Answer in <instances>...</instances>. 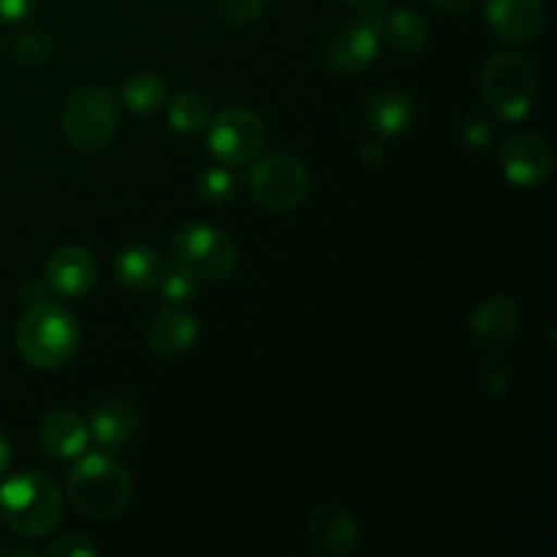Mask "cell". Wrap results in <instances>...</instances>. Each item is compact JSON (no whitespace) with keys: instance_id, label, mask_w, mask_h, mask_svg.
I'll use <instances>...</instances> for the list:
<instances>
[{"instance_id":"cell-1","label":"cell","mask_w":557,"mask_h":557,"mask_svg":"<svg viewBox=\"0 0 557 557\" xmlns=\"http://www.w3.org/2000/svg\"><path fill=\"white\" fill-rule=\"evenodd\" d=\"M128 471L112 457L103 455H79V462L65 476V495L79 515L90 520H114L123 515L131 504Z\"/></svg>"},{"instance_id":"cell-2","label":"cell","mask_w":557,"mask_h":557,"mask_svg":"<svg viewBox=\"0 0 557 557\" xmlns=\"http://www.w3.org/2000/svg\"><path fill=\"white\" fill-rule=\"evenodd\" d=\"M79 346V326L74 315L58 302L30 305L16 324V348L22 359L38 370H54L69 362Z\"/></svg>"},{"instance_id":"cell-3","label":"cell","mask_w":557,"mask_h":557,"mask_svg":"<svg viewBox=\"0 0 557 557\" xmlns=\"http://www.w3.org/2000/svg\"><path fill=\"white\" fill-rule=\"evenodd\" d=\"M0 517L20 536H47L63 522V495L52 479L22 471L0 487Z\"/></svg>"},{"instance_id":"cell-4","label":"cell","mask_w":557,"mask_h":557,"mask_svg":"<svg viewBox=\"0 0 557 557\" xmlns=\"http://www.w3.org/2000/svg\"><path fill=\"white\" fill-rule=\"evenodd\" d=\"M120 101L112 90L98 85L79 87L63 103L60 128L65 141L79 152H101L114 139Z\"/></svg>"},{"instance_id":"cell-5","label":"cell","mask_w":557,"mask_h":557,"mask_svg":"<svg viewBox=\"0 0 557 557\" xmlns=\"http://www.w3.org/2000/svg\"><path fill=\"white\" fill-rule=\"evenodd\" d=\"M482 96L500 120H525L539 96L536 65L520 52H500L484 63Z\"/></svg>"},{"instance_id":"cell-6","label":"cell","mask_w":557,"mask_h":557,"mask_svg":"<svg viewBox=\"0 0 557 557\" xmlns=\"http://www.w3.org/2000/svg\"><path fill=\"white\" fill-rule=\"evenodd\" d=\"M174 264L194 272L199 281H221L237 270V243L210 223H190L183 226L172 239Z\"/></svg>"},{"instance_id":"cell-7","label":"cell","mask_w":557,"mask_h":557,"mask_svg":"<svg viewBox=\"0 0 557 557\" xmlns=\"http://www.w3.org/2000/svg\"><path fill=\"white\" fill-rule=\"evenodd\" d=\"M310 190V177L302 161L292 156H267L256 161L248 177V194L256 205L270 212L297 210Z\"/></svg>"},{"instance_id":"cell-8","label":"cell","mask_w":557,"mask_h":557,"mask_svg":"<svg viewBox=\"0 0 557 557\" xmlns=\"http://www.w3.org/2000/svg\"><path fill=\"white\" fill-rule=\"evenodd\" d=\"M207 128H210L207 147H210L212 158L226 166H243L264 150L267 128L259 114H253L250 109H223L218 117L210 120Z\"/></svg>"},{"instance_id":"cell-9","label":"cell","mask_w":557,"mask_h":557,"mask_svg":"<svg viewBox=\"0 0 557 557\" xmlns=\"http://www.w3.org/2000/svg\"><path fill=\"white\" fill-rule=\"evenodd\" d=\"M305 547L313 557H348L359 547V528L341 504H324L305 525Z\"/></svg>"},{"instance_id":"cell-10","label":"cell","mask_w":557,"mask_h":557,"mask_svg":"<svg viewBox=\"0 0 557 557\" xmlns=\"http://www.w3.org/2000/svg\"><path fill=\"white\" fill-rule=\"evenodd\" d=\"M381 47L379 27L373 20H354L337 27L326 44V60H330L332 71L343 76L362 74L370 69Z\"/></svg>"},{"instance_id":"cell-11","label":"cell","mask_w":557,"mask_h":557,"mask_svg":"<svg viewBox=\"0 0 557 557\" xmlns=\"http://www.w3.org/2000/svg\"><path fill=\"white\" fill-rule=\"evenodd\" d=\"M500 169H504V177L511 185L533 188V185H542L553 174V150H549L544 136L517 134L504 145Z\"/></svg>"},{"instance_id":"cell-12","label":"cell","mask_w":557,"mask_h":557,"mask_svg":"<svg viewBox=\"0 0 557 557\" xmlns=\"http://www.w3.org/2000/svg\"><path fill=\"white\" fill-rule=\"evenodd\" d=\"M487 25L511 44H533L544 30V5L539 0H487Z\"/></svg>"},{"instance_id":"cell-13","label":"cell","mask_w":557,"mask_h":557,"mask_svg":"<svg viewBox=\"0 0 557 557\" xmlns=\"http://www.w3.org/2000/svg\"><path fill=\"white\" fill-rule=\"evenodd\" d=\"M96 283V261L79 245H69L60 248L58 253L49 259L47 267V286L58 297L65 299H82Z\"/></svg>"},{"instance_id":"cell-14","label":"cell","mask_w":557,"mask_h":557,"mask_svg":"<svg viewBox=\"0 0 557 557\" xmlns=\"http://www.w3.org/2000/svg\"><path fill=\"white\" fill-rule=\"evenodd\" d=\"M522 321V310L517 299L509 294H495L487 297L471 315V332L482 346L504 348L517 335Z\"/></svg>"},{"instance_id":"cell-15","label":"cell","mask_w":557,"mask_h":557,"mask_svg":"<svg viewBox=\"0 0 557 557\" xmlns=\"http://www.w3.org/2000/svg\"><path fill=\"white\" fill-rule=\"evenodd\" d=\"M38 446L52 460H74L85 455L90 444V428L82 422L79 413L74 411H54L41 422L36 433Z\"/></svg>"},{"instance_id":"cell-16","label":"cell","mask_w":557,"mask_h":557,"mask_svg":"<svg viewBox=\"0 0 557 557\" xmlns=\"http://www.w3.org/2000/svg\"><path fill=\"white\" fill-rule=\"evenodd\" d=\"M413 117H417V109H413L411 96L400 90H386L370 98L362 112V125L370 136L386 141L406 134Z\"/></svg>"},{"instance_id":"cell-17","label":"cell","mask_w":557,"mask_h":557,"mask_svg":"<svg viewBox=\"0 0 557 557\" xmlns=\"http://www.w3.org/2000/svg\"><path fill=\"white\" fill-rule=\"evenodd\" d=\"M196 335H199V326L194 315L180 308H169L161 310L147 326V348L161 359L183 357L196 343Z\"/></svg>"},{"instance_id":"cell-18","label":"cell","mask_w":557,"mask_h":557,"mask_svg":"<svg viewBox=\"0 0 557 557\" xmlns=\"http://www.w3.org/2000/svg\"><path fill=\"white\" fill-rule=\"evenodd\" d=\"M373 22L379 27V36H384L386 44L397 52H419L430 38L428 20L413 9L384 11Z\"/></svg>"},{"instance_id":"cell-19","label":"cell","mask_w":557,"mask_h":557,"mask_svg":"<svg viewBox=\"0 0 557 557\" xmlns=\"http://www.w3.org/2000/svg\"><path fill=\"white\" fill-rule=\"evenodd\" d=\"M136 424H139V417H136L134 406L123 400H103L92 411L90 428L98 444L107 446V449H117L134 438Z\"/></svg>"},{"instance_id":"cell-20","label":"cell","mask_w":557,"mask_h":557,"mask_svg":"<svg viewBox=\"0 0 557 557\" xmlns=\"http://www.w3.org/2000/svg\"><path fill=\"white\" fill-rule=\"evenodd\" d=\"M163 272V259L152 245H131L117 256V281L131 292H150Z\"/></svg>"},{"instance_id":"cell-21","label":"cell","mask_w":557,"mask_h":557,"mask_svg":"<svg viewBox=\"0 0 557 557\" xmlns=\"http://www.w3.org/2000/svg\"><path fill=\"white\" fill-rule=\"evenodd\" d=\"M120 98L134 114H156L166 103V82L152 71H139L123 82Z\"/></svg>"},{"instance_id":"cell-22","label":"cell","mask_w":557,"mask_h":557,"mask_svg":"<svg viewBox=\"0 0 557 557\" xmlns=\"http://www.w3.org/2000/svg\"><path fill=\"white\" fill-rule=\"evenodd\" d=\"M212 120V107L201 92H177L169 101V125L177 134H196L205 131Z\"/></svg>"},{"instance_id":"cell-23","label":"cell","mask_w":557,"mask_h":557,"mask_svg":"<svg viewBox=\"0 0 557 557\" xmlns=\"http://www.w3.org/2000/svg\"><path fill=\"white\" fill-rule=\"evenodd\" d=\"M234 188H237V183H234L232 172H226V169H207L196 180V194L205 205L212 207L228 205L234 199Z\"/></svg>"},{"instance_id":"cell-24","label":"cell","mask_w":557,"mask_h":557,"mask_svg":"<svg viewBox=\"0 0 557 557\" xmlns=\"http://www.w3.org/2000/svg\"><path fill=\"white\" fill-rule=\"evenodd\" d=\"M52 49V38L44 30H25L14 38V44H11V52H14V58L20 60L22 65L44 63V60H49Z\"/></svg>"},{"instance_id":"cell-25","label":"cell","mask_w":557,"mask_h":557,"mask_svg":"<svg viewBox=\"0 0 557 557\" xmlns=\"http://www.w3.org/2000/svg\"><path fill=\"white\" fill-rule=\"evenodd\" d=\"M161 292L163 297L169 299V302L180 305V302H190V299H196V294H199V277L194 275V272L183 270V267L174 264V270L163 272L161 277Z\"/></svg>"},{"instance_id":"cell-26","label":"cell","mask_w":557,"mask_h":557,"mask_svg":"<svg viewBox=\"0 0 557 557\" xmlns=\"http://www.w3.org/2000/svg\"><path fill=\"white\" fill-rule=\"evenodd\" d=\"M218 11L232 25H250L264 11V0H215Z\"/></svg>"},{"instance_id":"cell-27","label":"cell","mask_w":557,"mask_h":557,"mask_svg":"<svg viewBox=\"0 0 557 557\" xmlns=\"http://www.w3.org/2000/svg\"><path fill=\"white\" fill-rule=\"evenodd\" d=\"M96 553V544L87 536H82V533H69V536L54 539V542L44 547L47 557H92Z\"/></svg>"},{"instance_id":"cell-28","label":"cell","mask_w":557,"mask_h":557,"mask_svg":"<svg viewBox=\"0 0 557 557\" xmlns=\"http://www.w3.org/2000/svg\"><path fill=\"white\" fill-rule=\"evenodd\" d=\"M490 139H493V128L487 125V120H468L462 125V145L468 150H484Z\"/></svg>"},{"instance_id":"cell-29","label":"cell","mask_w":557,"mask_h":557,"mask_svg":"<svg viewBox=\"0 0 557 557\" xmlns=\"http://www.w3.org/2000/svg\"><path fill=\"white\" fill-rule=\"evenodd\" d=\"M38 0H0V20L3 22H20L36 9Z\"/></svg>"},{"instance_id":"cell-30","label":"cell","mask_w":557,"mask_h":557,"mask_svg":"<svg viewBox=\"0 0 557 557\" xmlns=\"http://www.w3.org/2000/svg\"><path fill=\"white\" fill-rule=\"evenodd\" d=\"M343 3L357 11L359 16H364V20H375V16L384 14L389 0H343Z\"/></svg>"},{"instance_id":"cell-31","label":"cell","mask_w":557,"mask_h":557,"mask_svg":"<svg viewBox=\"0 0 557 557\" xmlns=\"http://www.w3.org/2000/svg\"><path fill=\"white\" fill-rule=\"evenodd\" d=\"M47 292H49V286H41V283L30 281V283H25V286H22V299H25V302H30V305H36V302H41L44 297H47Z\"/></svg>"},{"instance_id":"cell-32","label":"cell","mask_w":557,"mask_h":557,"mask_svg":"<svg viewBox=\"0 0 557 557\" xmlns=\"http://www.w3.org/2000/svg\"><path fill=\"white\" fill-rule=\"evenodd\" d=\"M435 9H444V11H468L476 0H430Z\"/></svg>"},{"instance_id":"cell-33","label":"cell","mask_w":557,"mask_h":557,"mask_svg":"<svg viewBox=\"0 0 557 557\" xmlns=\"http://www.w3.org/2000/svg\"><path fill=\"white\" fill-rule=\"evenodd\" d=\"M362 158H364V161H368V163L384 161V145H381V139L370 141L368 147H362Z\"/></svg>"},{"instance_id":"cell-34","label":"cell","mask_w":557,"mask_h":557,"mask_svg":"<svg viewBox=\"0 0 557 557\" xmlns=\"http://www.w3.org/2000/svg\"><path fill=\"white\" fill-rule=\"evenodd\" d=\"M5 468H9V444H5V438L0 435V476L5 473Z\"/></svg>"},{"instance_id":"cell-35","label":"cell","mask_w":557,"mask_h":557,"mask_svg":"<svg viewBox=\"0 0 557 557\" xmlns=\"http://www.w3.org/2000/svg\"><path fill=\"white\" fill-rule=\"evenodd\" d=\"M0 555H27V549H20V547H11V544H5V547H0Z\"/></svg>"}]
</instances>
